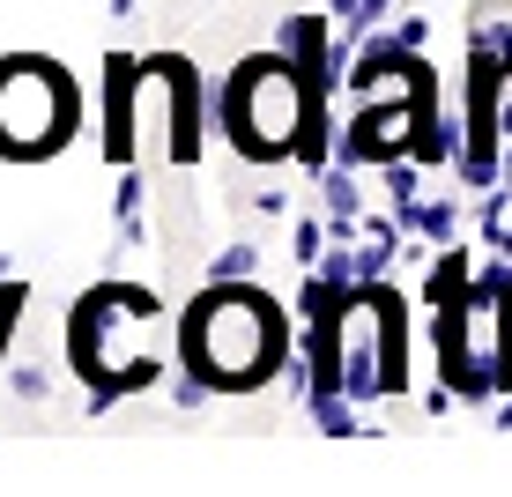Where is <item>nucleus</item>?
Segmentation results:
<instances>
[{"label":"nucleus","mask_w":512,"mask_h":497,"mask_svg":"<svg viewBox=\"0 0 512 497\" xmlns=\"http://www.w3.org/2000/svg\"><path fill=\"white\" fill-rule=\"evenodd\" d=\"M327 15H334V23H349V15H357V0H327Z\"/></svg>","instance_id":"nucleus-18"},{"label":"nucleus","mask_w":512,"mask_h":497,"mask_svg":"<svg viewBox=\"0 0 512 497\" xmlns=\"http://www.w3.org/2000/svg\"><path fill=\"white\" fill-rule=\"evenodd\" d=\"M134 134H141V52H104L97 75V156L112 171L134 164Z\"/></svg>","instance_id":"nucleus-6"},{"label":"nucleus","mask_w":512,"mask_h":497,"mask_svg":"<svg viewBox=\"0 0 512 497\" xmlns=\"http://www.w3.org/2000/svg\"><path fill=\"white\" fill-rule=\"evenodd\" d=\"M134 8H141V0H104V15H112V23H127Z\"/></svg>","instance_id":"nucleus-17"},{"label":"nucleus","mask_w":512,"mask_h":497,"mask_svg":"<svg viewBox=\"0 0 512 497\" xmlns=\"http://www.w3.org/2000/svg\"><path fill=\"white\" fill-rule=\"evenodd\" d=\"M327 245H334L327 216H305V223L290 230V260H297V268H320V260H327Z\"/></svg>","instance_id":"nucleus-11"},{"label":"nucleus","mask_w":512,"mask_h":497,"mask_svg":"<svg viewBox=\"0 0 512 497\" xmlns=\"http://www.w3.org/2000/svg\"><path fill=\"white\" fill-rule=\"evenodd\" d=\"M216 134L238 164L253 171H290L297 149L312 134V90H305V67L290 52H245L231 75L216 82Z\"/></svg>","instance_id":"nucleus-2"},{"label":"nucleus","mask_w":512,"mask_h":497,"mask_svg":"<svg viewBox=\"0 0 512 497\" xmlns=\"http://www.w3.org/2000/svg\"><path fill=\"white\" fill-rule=\"evenodd\" d=\"M245 208H253L260 223H282V216H290V193H282V171H275V179L260 186V193H253V201H245Z\"/></svg>","instance_id":"nucleus-14"},{"label":"nucleus","mask_w":512,"mask_h":497,"mask_svg":"<svg viewBox=\"0 0 512 497\" xmlns=\"http://www.w3.org/2000/svg\"><path fill=\"white\" fill-rule=\"evenodd\" d=\"M260 268H268L260 238H231V245H216V253H208V268H201V275H216V282H245V275H260Z\"/></svg>","instance_id":"nucleus-9"},{"label":"nucleus","mask_w":512,"mask_h":497,"mask_svg":"<svg viewBox=\"0 0 512 497\" xmlns=\"http://www.w3.org/2000/svg\"><path fill=\"white\" fill-rule=\"evenodd\" d=\"M394 38L409 45V52H423V45H431V15H416V8H409V15H394Z\"/></svg>","instance_id":"nucleus-16"},{"label":"nucleus","mask_w":512,"mask_h":497,"mask_svg":"<svg viewBox=\"0 0 512 497\" xmlns=\"http://www.w3.org/2000/svg\"><path fill=\"white\" fill-rule=\"evenodd\" d=\"M82 134V90L52 52H0V164H52Z\"/></svg>","instance_id":"nucleus-4"},{"label":"nucleus","mask_w":512,"mask_h":497,"mask_svg":"<svg viewBox=\"0 0 512 497\" xmlns=\"http://www.w3.org/2000/svg\"><path fill=\"white\" fill-rule=\"evenodd\" d=\"M461 238H468L461 186H453V193H423V201H416V245H431V253H438V245H461Z\"/></svg>","instance_id":"nucleus-7"},{"label":"nucleus","mask_w":512,"mask_h":497,"mask_svg":"<svg viewBox=\"0 0 512 497\" xmlns=\"http://www.w3.org/2000/svg\"><path fill=\"white\" fill-rule=\"evenodd\" d=\"M141 201H149V171H134V164H127V171H119V193H112V216H119V223H134V216H141Z\"/></svg>","instance_id":"nucleus-13"},{"label":"nucleus","mask_w":512,"mask_h":497,"mask_svg":"<svg viewBox=\"0 0 512 497\" xmlns=\"http://www.w3.org/2000/svg\"><path fill=\"white\" fill-rule=\"evenodd\" d=\"M297 305H282L260 275L216 282L201 275L193 305H179V371L216 386V401H245L282 386V371L297 364Z\"/></svg>","instance_id":"nucleus-1"},{"label":"nucleus","mask_w":512,"mask_h":497,"mask_svg":"<svg viewBox=\"0 0 512 497\" xmlns=\"http://www.w3.org/2000/svg\"><path fill=\"white\" fill-rule=\"evenodd\" d=\"M15 394H23V401H45V394H52V379H45V364H38V357L15 364Z\"/></svg>","instance_id":"nucleus-15"},{"label":"nucleus","mask_w":512,"mask_h":497,"mask_svg":"<svg viewBox=\"0 0 512 497\" xmlns=\"http://www.w3.org/2000/svg\"><path fill=\"white\" fill-rule=\"evenodd\" d=\"M8 275H15V253H0V282H8Z\"/></svg>","instance_id":"nucleus-19"},{"label":"nucleus","mask_w":512,"mask_h":497,"mask_svg":"<svg viewBox=\"0 0 512 497\" xmlns=\"http://www.w3.org/2000/svg\"><path fill=\"white\" fill-rule=\"evenodd\" d=\"M312 423H320L327 438H372L364 431V401H349V394H312Z\"/></svg>","instance_id":"nucleus-8"},{"label":"nucleus","mask_w":512,"mask_h":497,"mask_svg":"<svg viewBox=\"0 0 512 497\" xmlns=\"http://www.w3.org/2000/svg\"><path fill=\"white\" fill-rule=\"evenodd\" d=\"M394 15H401V0H357V15H349V23H342V38H372V30H386V23H394Z\"/></svg>","instance_id":"nucleus-12"},{"label":"nucleus","mask_w":512,"mask_h":497,"mask_svg":"<svg viewBox=\"0 0 512 497\" xmlns=\"http://www.w3.org/2000/svg\"><path fill=\"white\" fill-rule=\"evenodd\" d=\"M208 112H216V90L201 82V67L186 52H141V134L156 141V156L171 171L201 164Z\"/></svg>","instance_id":"nucleus-5"},{"label":"nucleus","mask_w":512,"mask_h":497,"mask_svg":"<svg viewBox=\"0 0 512 497\" xmlns=\"http://www.w3.org/2000/svg\"><path fill=\"white\" fill-rule=\"evenodd\" d=\"M23 319H30V282H0V371H8V349L23 342Z\"/></svg>","instance_id":"nucleus-10"},{"label":"nucleus","mask_w":512,"mask_h":497,"mask_svg":"<svg viewBox=\"0 0 512 497\" xmlns=\"http://www.w3.org/2000/svg\"><path fill=\"white\" fill-rule=\"evenodd\" d=\"M505 179H512V141H505Z\"/></svg>","instance_id":"nucleus-20"},{"label":"nucleus","mask_w":512,"mask_h":497,"mask_svg":"<svg viewBox=\"0 0 512 497\" xmlns=\"http://www.w3.org/2000/svg\"><path fill=\"white\" fill-rule=\"evenodd\" d=\"M134 319H164V297L141 290V282H90L75 297V312H67V371L82 379L90 416H112L127 394H156L179 371L164 349H149V357H119L112 349L119 327H134Z\"/></svg>","instance_id":"nucleus-3"}]
</instances>
